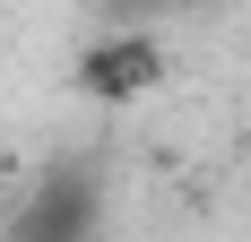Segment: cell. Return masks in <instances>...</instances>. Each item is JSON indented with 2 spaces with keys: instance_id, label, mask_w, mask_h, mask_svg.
<instances>
[{
  "instance_id": "obj_1",
  "label": "cell",
  "mask_w": 251,
  "mask_h": 242,
  "mask_svg": "<svg viewBox=\"0 0 251 242\" xmlns=\"http://www.w3.org/2000/svg\"><path fill=\"white\" fill-rule=\"evenodd\" d=\"M96 234H104L96 173H87V165H61V173H44V182L26 191V208L9 217L0 242H96Z\"/></svg>"
},
{
  "instance_id": "obj_2",
  "label": "cell",
  "mask_w": 251,
  "mask_h": 242,
  "mask_svg": "<svg viewBox=\"0 0 251 242\" xmlns=\"http://www.w3.org/2000/svg\"><path fill=\"white\" fill-rule=\"evenodd\" d=\"M156 87H165V44L156 35H104L78 61V96H96V104H139Z\"/></svg>"
}]
</instances>
